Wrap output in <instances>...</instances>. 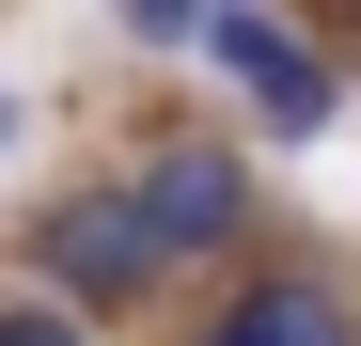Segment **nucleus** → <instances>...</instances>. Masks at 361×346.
Returning a JSON list of instances; mask_svg holds the SVG:
<instances>
[{
	"label": "nucleus",
	"instance_id": "obj_1",
	"mask_svg": "<svg viewBox=\"0 0 361 346\" xmlns=\"http://www.w3.org/2000/svg\"><path fill=\"white\" fill-rule=\"evenodd\" d=\"M173 252H157V220H142V189H79L63 220H47V283L63 299H142Z\"/></svg>",
	"mask_w": 361,
	"mask_h": 346
},
{
	"label": "nucleus",
	"instance_id": "obj_2",
	"mask_svg": "<svg viewBox=\"0 0 361 346\" xmlns=\"http://www.w3.org/2000/svg\"><path fill=\"white\" fill-rule=\"evenodd\" d=\"M204 47H220V79L252 95V110H267L283 142H314V126H330V64H314V47H298L283 16H252V0H220V32H204Z\"/></svg>",
	"mask_w": 361,
	"mask_h": 346
},
{
	"label": "nucleus",
	"instance_id": "obj_3",
	"mask_svg": "<svg viewBox=\"0 0 361 346\" xmlns=\"http://www.w3.org/2000/svg\"><path fill=\"white\" fill-rule=\"evenodd\" d=\"M126 189H142V220H157V252H220L235 220H252V189H235V157H220V142H157Z\"/></svg>",
	"mask_w": 361,
	"mask_h": 346
},
{
	"label": "nucleus",
	"instance_id": "obj_4",
	"mask_svg": "<svg viewBox=\"0 0 361 346\" xmlns=\"http://www.w3.org/2000/svg\"><path fill=\"white\" fill-rule=\"evenodd\" d=\"M220 346H361V315L330 283H252V299L220 315Z\"/></svg>",
	"mask_w": 361,
	"mask_h": 346
},
{
	"label": "nucleus",
	"instance_id": "obj_5",
	"mask_svg": "<svg viewBox=\"0 0 361 346\" xmlns=\"http://www.w3.org/2000/svg\"><path fill=\"white\" fill-rule=\"evenodd\" d=\"M126 32H142V47H189V32H220V16H204V0H126Z\"/></svg>",
	"mask_w": 361,
	"mask_h": 346
},
{
	"label": "nucleus",
	"instance_id": "obj_6",
	"mask_svg": "<svg viewBox=\"0 0 361 346\" xmlns=\"http://www.w3.org/2000/svg\"><path fill=\"white\" fill-rule=\"evenodd\" d=\"M0 346H79V315L63 299H0Z\"/></svg>",
	"mask_w": 361,
	"mask_h": 346
},
{
	"label": "nucleus",
	"instance_id": "obj_7",
	"mask_svg": "<svg viewBox=\"0 0 361 346\" xmlns=\"http://www.w3.org/2000/svg\"><path fill=\"white\" fill-rule=\"evenodd\" d=\"M0 157H16V95H0Z\"/></svg>",
	"mask_w": 361,
	"mask_h": 346
}]
</instances>
